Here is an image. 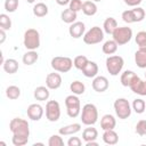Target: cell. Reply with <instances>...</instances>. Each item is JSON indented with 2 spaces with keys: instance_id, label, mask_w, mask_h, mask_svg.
<instances>
[{
  "instance_id": "cell-6",
  "label": "cell",
  "mask_w": 146,
  "mask_h": 146,
  "mask_svg": "<svg viewBox=\"0 0 146 146\" xmlns=\"http://www.w3.org/2000/svg\"><path fill=\"white\" fill-rule=\"evenodd\" d=\"M123 65H124V60L119 55H112L106 58V68L108 73L113 76L119 75V73H121Z\"/></svg>"
},
{
  "instance_id": "cell-41",
  "label": "cell",
  "mask_w": 146,
  "mask_h": 146,
  "mask_svg": "<svg viewBox=\"0 0 146 146\" xmlns=\"http://www.w3.org/2000/svg\"><path fill=\"white\" fill-rule=\"evenodd\" d=\"M136 43L138 44V47H141V46H145L146 44V32L145 31H140L137 33L136 38Z\"/></svg>"
},
{
  "instance_id": "cell-16",
  "label": "cell",
  "mask_w": 146,
  "mask_h": 146,
  "mask_svg": "<svg viewBox=\"0 0 146 146\" xmlns=\"http://www.w3.org/2000/svg\"><path fill=\"white\" fill-rule=\"evenodd\" d=\"M116 125V120L112 114H105L100 120V128L105 130H112Z\"/></svg>"
},
{
  "instance_id": "cell-21",
  "label": "cell",
  "mask_w": 146,
  "mask_h": 146,
  "mask_svg": "<svg viewBox=\"0 0 146 146\" xmlns=\"http://www.w3.org/2000/svg\"><path fill=\"white\" fill-rule=\"evenodd\" d=\"M103 141L107 145H115L119 141V135L114 131V129L105 130L103 133Z\"/></svg>"
},
{
  "instance_id": "cell-19",
  "label": "cell",
  "mask_w": 146,
  "mask_h": 146,
  "mask_svg": "<svg viewBox=\"0 0 146 146\" xmlns=\"http://www.w3.org/2000/svg\"><path fill=\"white\" fill-rule=\"evenodd\" d=\"M82 73L87 78H95V76H97V74H98V65H97V63L89 60L87 63V65L82 68Z\"/></svg>"
},
{
  "instance_id": "cell-2",
  "label": "cell",
  "mask_w": 146,
  "mask_h": 146,
  "mask_svg": "<svg viewBox=\"0 0 146 146\" xmlns=\"http://www.w3.org/2000/svg\"><path fill=\"white\" fill-rule=\"evenodd\" d=\"M98 120V111L94 104H86L81 112V122L84 125H94Z\"/></svg>"
},
{
  "instance_id": "cell-37",
  "label": "cell",
  "mask_w": 146,
  "mask_h": 146,
  "mask_svg": "<svg viewBox=\"0 0 146 146\" xmlns=\"http://www.w3.org/2000/svg\"><path fill=\"white\" fill-rule=\"evenodd\" d=\"M18 0H5V10L8 13H14L18 8Z\"/></svg>"
},
{
  "instance_id": "cell-11",
  "label": "cell",
  "mask_w": 146,
  "mask_h": 146,
  "mask_svg": "<svg viewBox=\"0 0 146 146\" xmlns=\"http://www.w3.org/2000/svg\"><path fill=\"white\" fill-rule=\"evenodd\" d=\"M68 33L74 39H79V38L83 36L84 33H86V25H84V23H82V22H74V23H72L70 25V27H68Z\"/></svg>"
},
{
  "instance_id": "cell-46",
  "label": "cell",
  "mask_w": 146,
  "mask_h": 146,
  "mask_svg": "<svg viewBox=\"0 0 146 146\" xmlns=\"http://www.w3.org/2000/svg\"><path fill=\"white\" fill-rule=\"evenodd\" d=\"M71 0H56V2L59 5V6H66L70 3Z\"/></svg>"
},
{
  "instance_id": "cell-32",
  "label": "cell",
  "mask_w": 146,
  "mask_h": 146,
  "mask_svg": "<svg viewBox=\"0 0 146 146\" xmlns=\"http://www.w3.org/2000/svg\"><path fill=\"white\" fill-rule=\"evenodd\" d=\"M6 96L11 99V100H15L17 98H19L21 96V89L17 87V86H9L7 89H6Z\"/></svg>"
},
{
  "instance_id": "cell-9",
  "label": "cell",
  "mask_w": 146,
  "mask_h": 146,
  "mask_svg": "<svg viewBox=\"0 0 146 146\" xmlns=\"http://www.w3.org/2000/svg\"><path fill=\"white\" fill-rule=\"evenodd\" d=\"M113 40L119 44V46H123L125 43H128L131 38H132V30L128 26H117L116 30L113 32L112 34Z\"/></svg>"
},
{
  "instance_id": "cell-23",
  "label": "cell",
  "mask_w": 146,
  "mask_h": 146,
  "mask_svg": "<svg viewBox=\"0 0 146 146\" xmlns=\"http://www.w3.org/2000/svg\"><path fill=\"white\" fill-rule=\"evenodd\" d=\"M117 27V22L114 17H107L105 21H104V24H103V30L105 33L107 34H113V32L116 30Z\"/></svg>"
},
{
  "instance_id": "cell-49",
  "label": "cell",
  "mask_w": 146,
  "mask_h": 146,
  "mask_svg": "<svg viewBox=\"0 0 146 146\" xmlns=\"http://www.w3.org/2000/svg\"><path fill=\"white\" fill-rule=\"evenodd\" d=\"M26 1H27V2H29V3H33V2H34V1H35V0H26Z\"/></svg>"
},
{
  "instance_id": "cell-8",
  "label": "cell",
  "mask_w": 146,
  "mask_h": 146,
  "mask_svg": "<svg viewBox=\"0 0 146 146\" xmlns=\"http://www.w3.org/2000/svg\"><path fill=\"white\" fill-rule=\"evenodd\" d=\"M104 39V30L99 26H92L83 35V42L86 44H96L103 41Z\"/></svg>"
},
{
  "instance_id": "cell-33",
  "label": "cell",
  "mask_w": 146,
  "mask_h": 146,
  "mask_svg": "<svg viewBox=\"0 0 146 146\" xmlns=\"http://www.w3.org/2000/svg\"><path fill=\"white\" fill-rule=\"evenodd\" d=\"M132 110L137 113V114H141L145 112V108H146V103L145 100H143L141 98H136L133 102H132Z\"/></svg>"
},
{
  "instance_id": "cell-36",
  "label": "cell",
  "mask_w": 146,
  "mask_h": 146,
  "mask_svg": "<svg viewBox=\"0 0 146 146\" xmlns=\"http://www.w3.org/2000/svg\"><path fill=\"white\" fill-rule=\"evenodd\" d=\"M132 15H133V19L135 23L136 22H141L145 18V10L141 7H135L133 9H131Z\"/></svg>"
},
{
  "instance_id": "cell-14",
  "label": "cell",
  "mask_w": 146,
  "mask_h": 146,
  "mask_svg": "<svg viewBox=\"0 0 146 146\" xmlns=\"http://www.w3.org/2000/svg\"><path fill=\"white\" fill-rule=\"evenodd\" d=\"M108 80L103 75H97L92 80V89L97 92H104L108 89Z\"/></svg>"
},
{
  "instance_id": "cell-18",
  "label": "cell",
  "mask_w": 146,
  "mask_h": 146,
  "mask_svg": "<svg viewBox=\"0 0 146 146\" xmlns=\"http://www.w3.org/2000/svg\"><path fill=\"white\" fill-rule=\"evenodd\" d=\"M49 88L46 86H40V87H36L34 89V98L39 102H44V100H48L49 96H50V92H49Z\"/></svg>"
},
{
  "instance_id": "cell-30",
  "label": "cell",
  "mask_w": 146,
  "mask_h": 146,
  "mask_svg": "<svg viewBox=\"0 0 146 146\" xmlns=\"http://www.w3.org/2000/svg\"><path fill=\"white\" fill-rule=\"evenodd\" d=\"M70 90L72 91V94H74V95H76V96L83 95L84 91H86V86H84L83 82L76 80V81L71 82V84H70Z\"/></svg>"
},
{
  "instance_id": "cell-38",
  "label": "cell",
  "mask_w": 146,
  "mask_h": 146,
  "mask_svg": "<svg viewBox=\"0 0 146 146\" xmlns=\"http://www.w3.org/2000/svg\"><path fill=\"white\" fill-rule=\"evenodd\" d=\"M60 136L62 135H52L48 140V145L49 146H63L64 140Z\"/></svg>"
},
{
  "instance_id": "cell-10",
  "label": "cell",
  "mask_w": 146,
  "mask_h": 146,
  "mask_svg": "<svg viewBox=\"0 0 146 146\" xmlns=\"http://www.w3.org/2000/svg\"><path fill=\"white\" fill-rule=\"evenodd\" d=\"M46 116L48 121L56 122L60 117V106L57 100H48L46 104Z\"/></svg>"
},
{
  "instance_id": "cell-45",
  "label": "cell",
  "mask_w": 146,
  "mask_h": 146,
  "mask_svg": "<svg viewBox=\"0 0 146 146\" xmlns=\"http://www.w3.org/2000/svg\"><path fill=\"white\" fill-rule=\"evenodd\" d=\"M6 40V31L0 29V43H3Z\"/></svg>"
},
{
  "instance_id": "cell-7",
  "label": "cell",
  "mask_w": 146,
  "mask_h": 146,
  "mask_svg": "<svg viewBox=\"0 0 146 146\" xmlns=\"http://www.w3.org/2000/svg\"><path fill=\"white\" fill-rule=\"evenodd\" d=\"M114 111L119 119L125 120L131 115V106L128 99L125 98H117L114 102Z\"/></svg>"
},
{
  "instance_id": "cell-35",
  "label": "cell",
  "mask_w": 146,
  "mask_h": 146,
  "mask_svg": "<svg viewBox=\"0 0 146 146\" xmlns=\"http://www.w3.org/2000/svg\"><path fill=\"white\" fill-rule=\"evenodd\" d=\"M0 27L5 31H8L11 29V19L7 14L0 15Z\"/></svg>"
},
{
  "instance_id": "cell-43",
  "label": "cell",
  "mask_w": 146,
  "mask_h": 146,
  "mask_svg": "<svg viewBox=\"0 0 146 146\" xmlns=\"http://www.w3.org/2000/svg\"><path fill=\"white\" fill-rule=\"evenodd\" d=\"M82 140L79 137H70L67 140V146H81Z\"/></svg>"
},
{
  "instance_id": "cell-27",
  "label": "cell",
  "mask_w": 146,
  "mask_h": 146,
  "mask_svg": "<svg viewBox=\"0 0 146 146\" xmlns=\"http://www.w3.org/2000/svg\"><path fill=\"white\" fill-rule=\"evenodd\" d=\"M38 59H39V55H38V52L35 50L26 51L23 55V58H22V60H23V63L25 65H33Z\"/></svg>"
},
{
  "instance_id": "cell-40",
  "label": "cell",
  "mask_w": 146,
  "mask_h": 146,
  "mask_svg": "<svg viewBox=\"0 0 146 146\" xmlns=\"http://www.w3.org/2000/svg\"><path fill=\"white\" fill-rule=\"evenodd\" d=\"M82 5H83L82 0H71L68 3V8L72 9L73 11L78 13V11L82 10Z\"/></svg>"
},
{
  "instance_id": "cell-47",
  "label": "cell",
  "mask_w": 146,
  "mask_h": 146,
  "mask_svg": "<svg viewBox=\"0 0 146 146\" xmlns=\"http://www.w3.org/2000/svg\"><path fill=\"white\" fill-rule=\"evenodd\" d=\"M86 146H98V143L96 140H91V141H87Z\"/></svg>"
},
{
  "instance_id": "cell-4",
  "label": "cell",
  "mask_w": 146,
  "mask_h": 146,
  "mask_svg": "<svg viewBox=\"0 0 146 146\" xmlns=\"http://www.w3.org/2000/svg\"><path fill=\"white\" fill-rule=\"evenodd\" d=\"M50 65L54 71L59 73H66L68 72L73 66V60L70 57H63V56H56L51 59Z\"/></svg>"
},
{
  "instance_id": "cell-25",
  "label": "cell",
  "mask_w": 146,
  "mask_h": 146,
  "mask_svg": "<svg viewBox=\"0 0 146 146\" xmlns=\"http://www.w3.org/2000/svg\"><path fill=\"white\" fill-rule=\"evenodd\" d=\"M82 13L86 16H94L97 13V5L92 0L84 1L82 5Z\"/></svg>"
},
{
  "instance_id": "cell-22",
  "label": "cell",
  "mask_w": 146,
  "mask_h": 146,
  "mask_svg": "<svg viewBox=\"0 0 146 146\" xmlns=\"http://www.w3.org/2000/svg\"><path fill=\"white\" fill-rule=\"evenodd\" d=\"M2 67H3V71L8 74H14L18 71V62L14 58H8L3 62L2 64Z\"/></svg>"
},
{
  "instance_id": "cell-50",
  "label": "cell",
  "mask_w": 146,
  "mask_h": 146,
  "mask_svg": "<svg viewBox=\"0 0 146 146\" xmlns=\"http://www.w3.org/2000/svg\"><path fill=\"white\" fill-rule=\"evenodd\" d=\"M94 2H99V1H102V0H92Z\"/></svg>"
},
{
  "instance_id": "cell-26",
  "label": "cell",
  "mask_w": 146,
  "mask_h": 146,
  "mask_svg": "<svg viewBox=\"0 0 146 146\" xmlns=\"http://www.w3.org/2000/svg\"><path fill=\"white\" fill-rule=\"evenodd\" d=\"M60 18H62V21H63L64 23H66V24H72V23H74L75 19H76V13L73 11V10L70 9V8L64 9V10L62 11V14H60Z\"/></svg>"
},
{
  "instance_id": "cell-13",
  "label": "cell",
  "mask_w": 146,
  "mask_h": 146,
  "mask_svg": "<svg viewBox=\"0 0 146 146\" xmlns=\"http://www.w3.org/2000/svg\"><path fill=\"white\" fill-rule=\"evenodd\" d=\"M26 114L32 121H39L43 115V108L40 104H31L26 110Z\"/></svg>"
},
{
  "instance_id": "cell-3",
  "label": "cell",
  "mask_w": 146,
  "mask_h": 146,
  "mask_svg": "<svg viewBox=\"0 0 146 146\" xmlns=\"http://www.w3.org/2000/svg\"><path fill=\"white\" fill-rule=\"evenodd\" d=\"M24 47L27 50H35L40 47V33L35 29H27L24 32Z\"/></svg>"
},
{
  "instance_id": "cell-24",
  "label": "cell",
  "mask_w": 146,
  "mask_h": 146,
  "mask_svg": "<svg viewBox=\"0 0 146 146\" xmlns=\"http://www.w3.org/2000/svg\"><path fill=\"white\" fill-rule=\"evenodd\" d=\"M98 137V131L96 128H92L91 125H88V128H86L82 131V139L87 143V141H91V140H96Z\"/></svg>"
},
{
  "instance_id": "cell-20",
  "label": "cell",
  "mask_w": 146,
  "mask_h": 146,
  "mask_svg": "<svg viewBox=\"0 0 146 146\" xmlns=\"http://www.w3.org/2000/svg\"><path fill=\"white\" fill-rule=\"evenodd\" d=\"M80 130H81V124L80 123H72V124L59 128L58 132L62 136H71V135H74V133L79 132Z\"/></svg>"
},
{
  "instance_id": "cell-1",
  "label": "cell",
  "mask_w": 146,
  "mask_h": 146,
  "mask_svg": "<svg viewBox=\"0 0 146 146\" xmlns=\"http://www.w3.org/2000/svg\"><path fill=\"white\" fill-rule=\"evenodd\" d=\"M9 129L13 132L11 143L14 146H24L29 141L30 125L29 122L22 117H14L9 123Z\"/></svg>"
},
{
  "instance_id": "cell-28",
  "label": "cell",
  "mask_w": 146,
  "mask_h": 146,
  "mask_svg": "<svg viewBox=\"0 0 146 146\" xmlns=\"http://www.w3.org/2000/svg\"><path fill=\"white\" fill-rule=\"evenodd\" d=\"M135 62L139 68H146V51L138 48L135 52Z\"/></svg>"
},
{
  "instance_id": "cell-5",
  "label": "cell",
  "mask_w": 146,
  "mask_h": 146,
  "mask_svg": "<svg viewBox=\"0 0 146 146\" xmlns=\"http://www.w3.org/2000/svg\"><path fill=\"white\" fill-rule=\"evenodd\" d=\"M65 106H66V113L70 117L74 119L81 112V103L76 95L72 94L65 98Z\"/></svg>"
},
{
  "instance_id": "cell-44",
  "label": "cell",
  "mask_w": 146,
  "mask_h": 146,
  "mask_svg": "<svg viewBox=\"0 0 146 146\" xmlns=\"http://www.w3.org/2000/svg\"><path fill=\"white\" fill-rule=\"evenodd\" d=\"M125 5L130 6V7H138V5L141 3L143 0H123Z\"/></svg>"
},
{
  "instance_id": "cell-51",
  "label": "cell",
  "mask_w": 146,
  "mask_h": 146,
  "mask_svg": "<svg viewBox=\"0 0 146 146\" xmlns=\"http://www.w3.org/2000/svg\"><path fill=\"white\" fill-rule=\"evenodd\" d=\"M145 78H146V73H145Z\"/></svg>"
},
{
  "instance_id": "cell-34",
  "label": "cell",
  "mask_w": 146,
  "mask_h": 146,
  "mask_svg": "<svg viewBox=\"0 0 146 146\" xmlns=\"http://www.w3.org/2000/svg\"><path fill=\"white\" fill-rule=\"evenodd\" d=\"M88 62H89V59H88L86 56H83V55H79V56H76V57L74 58V60H73V66H74L75 68L82 71V68L87 65Z\"/></svg>"
},
{
  "instance_id": "cell-31",
  "label": "cell",
  "mask_w": 146,
  "mask_h": 146,
  "mask_svg": "<svg viewBox=\"0 0 146 146\" xmlns=\"http://www.w3.org/2000/svg\"><path fill=\"white\" fill-rule=\"evenodd\" d=\"M48 6L43 2H38L33 7V15L36 17H44L46 15H48Z\"/></svg>"
},
{
  "instance_id": "cell-48",
  "label": "cell",
  "mask_w": 146,
  "mask_h": 146,
  "mask_svg": "<svg viewBox=\"0 0 146 146\" xmlns=\"http://www.w3.org/2000/svg\"><path fill=\"white\" fill-rule=\"evenodd\" d=\"M38 145H43L42 143H35V144H33V146H38Z\"/></svg>"
},
{
  "instance_id": "cell-15",
  "label": "cell",
  "mask_w": 146,
  "mask_h": 146,
  "mask_svg": "<svg viewBox=\"0 0 146 146\" xmlns=\"http://www.w3.org/2000/svg\"><path fill=\"white\" fill-rule=\"evenodd\" d=\"M139 76L133 72V71H130V70H127L124 71L122 74H121V78H120V81H121V84L123 87H130Z\"/></svg>"
},
{
  "instance_id": "cell-12",
  "label": "cell",
  "mask_w": 146,
  "mask_h": 146,
  "mask_svg": "<svg viewBox=\"0 0 146 146\" xmlns=\"http://www.w3.org/2000/svg\"><path fill=\"white\" fill-rule=\"evenodd\" d=\"M46 86L50 89V90H56L58 89L60 86H62V76L59 73H56L52 72V73H49L46 78Z\"/></svg>"
},
{
  "instance_id": "cell-39",
  "label": "cell",
  "mask_w": 146,
  "mask_h": 146,
  "mask_svg": "<svg viewBox=\"0 0 146 146\" xmlns=\"http://www.w3.org/2000/svg\"><path fill=\"white\" fill-rule=\"evenodd\" d=\"M136 132L139 136L146 135V120H139L136 124Z\"/></svg>"
},
{
  "instance_id": "cell-29",
  "label": "cell",
  "mask_w": 146,
  "mask_h": 146,
  "mask_svg": "<svg viewBox=\"0 0 146 146\" xmlns=\"http://www.w3.org/2000/svg\"><path fill=\"white\" fill-rule=\"evenodd\" d=\"M117 47H119V44L112 39V40L105 41L104 44H103V47H102V49H103V52L104 54H106V55H113L114 52H116Z\"/></svg>"
},
{
  "instance_id": "cell-17",
  "label": "cell",
  "mask_w": 146,
  "mask_h": 146,
  "mask_svg": "<svg viewBox=\"0 0 146 146\" xmlns=\"http://www.w3.org/2000/svg\"><path fill=\"white\" fill-rule=\"evenodd\" d=\"M129 88L137 95L146 96V80H141L140 78H138Z\"/></svg>"
},
{
  "instance_id": "cell-42",
  "label": "cell",
  "mask_w": 146,
  "mask_h": 146,
  "mask_svg": "<svg viewBox=\"0 0 146 146\" xmlns=\"http://www.w3.org/2000/svg\"><path fill=\"white\" fill-rule=\"evenodd\" d=\"M122 19H123V22H124V23H128V24L135 23V19H133V15H132L131 9L124 10V11L122 13Z\"/></svg>"
}]
</instances>
